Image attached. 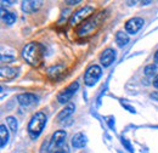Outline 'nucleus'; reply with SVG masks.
I'll list each match as a JSON object with an SVG mask.
<instances>
[{"label":"nucleus","mask_w":158,"mask_h":153,"mask_svg":"<svg viewBox=\"0 0 158 153\" xmlns=\"http://www.w3.org/2000/svg\"><path fill=\"white\" fill-rule=\"evenodd\" d=\"M122 143L125 146V148L129 151V152H133V147H131V145L129 143V141L127 140V139H124V137H122Z\"/></svg>","instance_id":"nucleus-21"},{"label":"nucleus","mask_w":158,"mask_h":153,"mask_svg":"<svg viewBox=\"0 0 158 153\" xmlns=\"http://www.w3.org/2000/svg\"><path fill=\"white\" fill-rule=\"evenodd\" d=\"M153 86H155V88H157V89H158V76H156L155 79H153Z\"/></svg>","instance_id":"nucleus-24"},{"label":"nucleus","mask_w":158,"mask_h":153,"mask_svg":"<svg viewBox=\"0 0 158 153\" xmlns=\"http://www.w3.org/2000/svg\"><path fill=\"white\" fill-rule=\"evenodd\" d=\"M64 72V66L63 64H55V66H51L49 69H48V76L52 80L55 79H59L60 76L63 74Z\"/></svg>","instance_id":"nucleus-12"},{"label":"nucleus","mask_w":158,"mask_h":153,"mask_svg":"<svg viewBox=\"0 0 158 153\" xmlns=\"http://www.w3.org/2000/svg\"><path fill=\"white\" fill-rule=\"evenodd\" d=\"M101 74H102V69H101L100 66H98V64L90 66L85 71V74H84V83H85V85H88V86L95 85L99 81L100 78H101Z\"/></svg>","instance_id":"nucleus-5"},{"label":"nucleus","mask_w":158,"mask_h":153,"mask_svg":"<svg viewBox=\"0 0 158 153\" xmlns=\"http://www.w3.org/2000/svg\"><path fill=\"white\" fill-rule=\"evenodd\" d=\"M7 141H9V131H7L6 126L2 124V125H0V146L5 147Z\"/></svg>","instance_id":"nucleus-16"},{"label":"nucleus","mask_w":158,"mask_h":153,"mask_svg":"<svg viewBox=\"0 0 158 153\" xmlns=\"http://www.w3.org/2000/svg\"><path fill=\"white\" fill-rule=\"evenodd\" d=\"M156 72H157V66H156L155 63H152V64H150V66H147V67L145 68V74L148 76H155Z\"/></svg>","instance_id":"nucleus-20"},{"label":"nucleus","mask_w":158,"mask_h":153,"mask_svg":"<svg viewBox=\"0 0 158 153\" xmlns=\"http://www.w3.org/2000/svg\"><path fill=\"white\" fill-rule=\"evenodd\" d=\"M17 101L21 106L23 107H29L32 105H34L38 101V96H35L34 94L31 93H26V94H20L17 96Z\"/></svg>","instance_id":"nucleus-9"},{"label":"nucleus","mask_w":158,"mask_h":153,"mask_svg":"<svg viewBox=\"0 0 158 153\" xmlns=\"http://www.w3.org/2000/svg\"><path fill=\"white\" fill-rule=\"evenodd\" d=\"M93 14H94V7L90 6V5H86V6L79 9L78 11H76L74 14L71 15L69 24H71V26H77L79 23H81L84 19H89Z\"/></svg>","instance_id":"nucleus-4"},{"label":"nucleus","mask_w":158,"mask_h":153,"mask_svg":"<svg viewBox=\"0 0 158 153\" xmlns=\"http://www.w3.org/2000/svg\"><path fill=\"white\" fill-rule=\"evenodd\" d=\"M54 153H69L67 150H59V151H56V152H54Z\"/></svg>","instance_id":"nucleus-25"},{"label":"nucleus","mask_w":158,"mask_h":153,"mask_svg":"<svg viewBox=\"0 0 158 153\" xmlns=\"http://www.w3.org/2000/svg\"><path fill=\"white\" fill-rule=\"evenodd\" d=\"M2 19H4V22H5L6 24L11 26V24H14L15 21H16V15L12 14V12H6V14L2 15Z\"/></svg>","instance_id":"nucleus-19"},{"label":"nucleus","mask_w":158,"mask_h":153,"mask_svg":"<svg viewBox=\"0 0 158 153\" xmlns=\"http://www.w3.org/2000/svg\"><path fill=\"white\" fill-rule=\"evenodd\" d=\"M142 5H147V4H151V1H141Z\"/></svg>","instance_id":"nucleus-27"},{"label":"nucleus","mask_w":158,"mask_h":153,"mask_svg":"<svg viewBox=\"0 0 158 153\" xmlns=\"http://www.w3.org/2000/svg\"><path fill=\"white\" fill-rule=\"evenodd\" d=\"M6 123L9 125V128L11 129V131L16 133L17 129H19V123H17V119L15 117H7L6 118Z\"/></svg>","instance_id":"nucleus-17"},{"label":"nucleus","mask_w":158,"mask_h":153,"mask_svg":"<svg viewBox=\"0 0 158 153\" xmlns=\"http://www.w3.org/2000/svg\"><path fill=\"white\" fill-rule=\"evenodd\" d=\"M151 98L158 101V93H152V94H151Z\"/></svg>","instance_id":"nucleus-23"},{"label":"nucleus","mask_w":158,"mask_h":153,"mask_svg":"<svg viewBox=\"0 0 158 153\" xmlns=\"http://www.w3.org/2000/svg\"><path fill=\"white\" fill-rule=\"evenodd\" d=\"M101 17H102V14H100V15L95 16V17H91L88 21H85L78 28V31H77L79 37H86V35L93 34L96 31V28L100 26V23H101Z\"/></svg>","instance_id":"nucleus-3"},{"label":"nucleus","mask_w":158,"mask_h":153,"mask_svg":"<svg viewBox=\"0 0 158 153\" xmlns=\"http://www.w3.org/2000/svg\"><path fill=\"white\" fill-rule=\"evenodd\" d=\"M86 142H88V139H86V136L83 133H77L72 137V146L74 148H83V147H85Z\"/></svg>","instance_id":"nucleus-14"},{"label":"nucleus","mask_w":158,"mask_h":153,"mask_svg":"<svg viewBox=\"0 0 158 153\" xmlns=\"http://www.w3.org/2000/svg\"><path fill=\"white\" fill-rule=\"evenodd\" d=\"M74 110H76L74 105H73L72 102H69V103H68V105L60 112L59 114H57V122H62V120L68 119L71 115L74 113Z\"/></svg>","instance_id":"nucleus-13"},{"label":"nucleus","mask_w":158,"mask_h":153,"mask_svg":"<svg viewBox=\"0 0 158 153\" xmlns=\"http://www.w3.org/2000/svg\"><path fill=\"white\" fill-rule=\"evenodd\" d=\"M67 4H79V0H74V1H67Z\"/></svg>","instance_id":"nucleus-26"},{"label":"nucleus","mask_w":158,"mask_h":153,"mask_svg":"<svg viewBox=\"0 0 158 153\" xmlns=\"http://www.w3.org/2000/svg\"><path fill=\"white\" fill-rule=\"evenodd\" d=\"M46 119V115L43 112H38L31 118L28 123V135L31 136V139L35 140L37 137H39V135L45 128Z\"/></svg>","instance_id":"nucleus-2"},{"label":"nucleus","mask_w":158,"mask_h":153,"mask_svg":"<svg viewBox=\"0 0 158 153\" xmlns=\"http://www.w3.org/2000/svg\"><path fill=\"white\" fill-rule=\"evenodd\" d=\"M79 89V84L77 81H73V83H71L64 90H62L61 93L59 94L57 96V101H59L60 103H67L72 97L73 95L76 94V91Z\"/></svg>","instance_id":"nucleus-6"},{"label":"nucleus","mask_w":158,"mask_h":153,"mask_svg":"<svg viewBox=\"0 0 158 153\" xmlns=\"http://www.w3.org/2000/svg\"><path fill=\"white\" fill-rule=\"evenodd\" d=\"M21 55L27 63H29L31 66L38 67L43 61L44 48L39 43H28L23 46Z\"/></svg>","instance_id":"nucleus-1"},{"label":"nucleus","mask_w":158,"mask_h":153,"mask_svg":"<svg viewBox=\"0 0 158 153\" xmlns=\"http://www.w3.org/2000/svg\"><path fill=\"white\" fill-rule=\"evenodd\" d=\"M16 76V71L10 67H1V76L2 78H14Z\"/></svg>","instance_id":"nucleus-18"},{"label":"nucleus","mask_w":158,"mask_h":153,"mask_svg":"<svg viewBox=\"0 0 158 153\" xmlns=\"http://www.w3.org/2000/svg\"><path fill=\"white\" fill-rule=\"evenodd\" d=\"M41 5H43L41 1H33V0L23 1L22 2V11L26 12V14H33V12L39 10Z\"/></svg>","instance_id":"nucleus-11"},{"label":"nucleus","mask_w":158,"mask_h":153,"mask_svg":"<svg viewBox=\"0 0 158 153\" xmlns=\"http://www.w3.org/2000/svg\"><path fill=\"white\" fill-rule=\"evenodd\" d=\"M116 43L118 44V46H120V48L125 46V45L129 43V37H128V34H125L124 32H118V33L116 34Z\"/></svg>","instance_id":"nucleus-15"},{"label":"nucleus","mask_w":158,"mask_h":153,"mask_svg":"<svg viewBox=\"0 0 158 153\" xmlns=\"http://www.w3.org/2000/svg\"><path fill=\"white\" fill-rule=\"evenodd\" d=\"M66 131H63V130H57V131H55L54 135L51 136V140L49 141V151L50 150H54V148H60V147H62L63 145H64V142H66Z\"/></svg>","instance_id":"nucleus-7"},{"label":"nucleus","mask_w":158,"mask_h":153,"mask_svg":"<svg viewBox=\"0 0 158 153\" xmlns=\"http://www.w3.org/2000/svg\"><path fill=\"white\" fill-rule=\"evenodd\" d=\"M153 61H155V64H158V50L155 52V56H153Z\"/></svg>","instance_id":"nucleus-22"},{"label":"nucleus","mask_w":158,"mask_h":153,"mask_svg":"<svg viewBox=\"0 0 158 153\" xmlns=\"http://www.w3.org/2000/svg\"><path fill=\"white\" fill-rule=\"evenodd\" d=\"M143 23H145V21L142 19H140V17H133V19H130L129 21H127V23H125V31L129 33V34H136L142 28V26H143Z\"/></svg>","instance_id":"nucleus-8"},{"label":"nucleus","mask_w":158,"mask_h":153,"mask_svg":"<svg viewBox=\"0 0 158 153\" xmlns=\"http://www.w3.org/2000/svg\"><path fill=\"white\" fill-rule=\"evenodd\" d=\"M114 60H116V51H114L113 49H106V50L101 54V57H100L101 64H102L103 67L111 66Z\"/></svg>","instance_id":"nucleus-10"}]
</instances>
